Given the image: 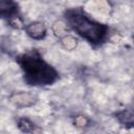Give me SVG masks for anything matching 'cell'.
Returning <instances> with one entry per match:
<instances>
[{
    "instance_id": "1",
    "label": "cell",
    "mask_w": 134,
    "mask_h": 134,
    "mask_svg": "<svg viewBox=\"0 0 134 134\" xmlns=\"http://www.w3.org/2000/svg\"><path fill=\"white\" fill-rule=\"evenodd\" d=\"M16 62L22 72L23 82L30 87H47L60 80V73L42 53L31 48L16 57Z\"/></svg>"
},
{
    "instance_id": "2",
    "label": "cell",
    "mask_w": 134,
    "mask_h": 134,
    "mask_svg": "<svg viewBox=\"0 0 134 134\" xmlns=\"http://www.w3.org/2000/svg\"><path fill=\"white\" fill-rule=\"evenodd\" d=\"M63 18L68 28L91 46H102L109 40V25L93 19L82 7L66 8L63 13Z\"/></svg>"
},
{
    "instance_id": "10",
    "label": "cell",
    "mask_w": 134,
    "mask_h": 134,
    "mask_svg": "<svg viewBox=\"0 0 134 134\" xmlns=\"http://www.w3.org/2000/svg\"><path fill=\"white\" fill-rule=\"evenodd\" d=\"M88 122H89L88 118L85 117V116H83V115H77L73 119V125L75 127H77V128H84L85 126L88 125Z\"/></svg>"
},
{
    "instance_id": "5",
    "label": "cell",
    "mask_w": 134,
    "mask_h": 134,
    "mask_svg": "<svg viewBox=\"0 0 134 134\" xmlns=\"http://www.w3.org/2000/svg\"><path fill=\"white\" fill-rule=\"evenodd\" d=\"M113 115L116 118V120L124 127L132 128L134 126V112H133V107L131 105L125 109L116 111Z\"/></svg>"
},
{
    "instance_id": "4",
    "label": "cell",
    "mask_w": 134,
    "mask_h": 134,
    "mask_svg": "<svg viewBox=\"0 0 134 134\" xmlns=\"http://www.w3.org/2000/svg\"><path fill=\"white\" fill-rule=\"evenodd\" d=\"M25 34L32 40L41 41L44 40L47 36V27L42 21H32L24 25Z\"/></svg>"
},
{
    "instance_id": "6",
    "label": "cell",
    "mask_w": 134,
    "mask_h": 134,
    "mask_svg": "<svg viewBox=\"0 0 134 134\" xmlns=\"http://www.w3.org/2000/svg\"><path fill=\"white\" fill-rule=\"evenodd\" d=\"M10 102L19 107H29L37 102V97L29 92H19L10 96Z\"/></svg>"
},
{
    "instance_id": "7",
    "label": "cell",
    "mask_w": 134,
    "mask_h": 134,
    "mask_svg": "<svg viewBox=\"0 0 134 134\" xmlns=\"http://www.w3.org/2000/svg\"><path fill=\"white\" fill-rule=\"evenodd\" d=\"M17 127L25 133H39L42 131V129H40L31 119L25 116L19 117L17 119Z\"/></svg>"
},
{
    "instance_id": "9",
    "label": "cell",
    "mask_w": 134,
    "mask_h": 134,
    "mask_svg": "<svg viewBox=\"0 0 134 134\" xmlns=\"http://www.w3.org/2000/svg\"><path fill=\"white\" fill-rule=\"evenodd\" d=\"M52 32L55 37H58L59 39L63 36H65L66 34H68V26L66 25V23L64 21H55L52 26H51Z\"/></svg>"
},
{
    "instance_id": "3",
    "label": "cell",
    "mask_w": 134,
    "mask_h": 134,
    "mask_svg": "<svg viewBox=\"0 0 134 134\" xmlns=\"http://www.w3.org/2000/svg\"><path fill=\"white\" fill-rule=\"evenodd\" d=\"M0 19L15 28H24L20 6L15 0H0Z\"/></svg>"
},
{
    "instance_id": "8",
    "label": "cell",
    "mask_w": 134,
    "mask_h": 134,
    "mask_svg": "<svg viewBox=\"0 0 134 134\" xmlns=\"http://www.w3.org/2000/svg\"><path fill=\"white\" fill-rule=\"evenodd\" d=\"M60 43H61L62 47L65 50L72 51L77 47V43L79 42H77V39L74 36H72L70 34H66L65 36L60 38Z\"/></svg>"
}]
</instances>
